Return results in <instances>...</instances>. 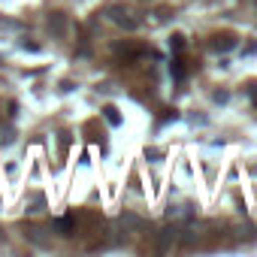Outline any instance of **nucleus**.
<instances>
[{"mask_svg":"<svg viewBox=\"0 0 257 257\" xmlns=\"http://www.w3.org/2000/svg\"><path fill=\"white\" fill-rule=\"evenodd\" d=\"M55 233L58 236H73L76 233V221L73 218H58L55 221Z\"/></svg>","mask_w":257,"mask_h":257,"instance_id":"nucleus-4","label":"nucleus"},{"mask_svg":"<svg viewBox=\"0 0 257 257\" xmlns=\"http://www.w3.org/2000/svg\"><path fill=\"white\" fill-rule=\"evenodd\" d=\"M25 206H28L25 212H31V215H37V212H43V209H46V197H40V194H37V197H34L31 203H25Z\"/></svg>","mask_w":257,"mask_h":257,"instance_id":"nucleus-6","label":"nucleus"},{"mask_svg":"<svg viewBox=\"0 0 257 257\" xmlns=\"http://www.w3.org/2000/svg\"><path fill=\"white\" fill-rule=\"evenodd\" d=\"M103 115H106V121H109L112 127H118V124H121V115H118V109H115V106H106V109H103Z\"/></svg>","mask_w":257,"mask_h":257,"instance_id":"nucleus-7","label":"nucleus"},{"mask_svg":"<svg viewBox=\"0 0 257 257\" xmlns=\"http://www.w3.org/2000/svg\"><path fill=\"white\" fill-rule=\"evenodd\" d=\"M233 46H236L233 37H215V40H212V49H215V52H230Z\"/></svg>","mask_w":257,"mask_h":257,"instance_id":"nucleus-5","label":"nucleus"},{"mask_svg":"<svg viewBox=\"0 0 257 257\" xmlns=\"http://www.w3.org/2000/svg\"><path fill=\"white\" fill-rule=\"evenodd\" d=\"M182 49H185V37L176 34V37H173V52H182Z\"/></svg>","mask_w":257,"mask_h":257,"instance_id":"nucleus-10","label":"nucleus"},{"mask_svg":"<svg viewBox=\"0 0 257 257\" xmlns=\"http://www.w3.org/2000/svg\"><path fill=\"white\" fill-rule=\"evenodd\" d=\"M146 4H155V0H146Z\"/></svg>","mask_w":257,"mask_h":257,"instance_id":"nucleus-11","label":"nucleus"},{"mask_svg":"<svg viewBox=\"0 0 257 257\" xmlns=\"http://www.w3.org/2000/svg\"><path fill=\"white\" fill-rule=\"evenodd\" d=\"M121 224H127V227H134V230H143L146 224L137 218V215H121Z\"/></svg>","mask_w":257,"mask_h":257,"instance_id":"nucleus-8","label":"nucleus"},{"mask_svg":"<svg viewBox=\"0 0 257 257\" xmlns=\"http://www.w3.org/2000/svg\"><path fill=\"white\" fill-rule=\"evenodd\" d=\"M49 31H52L55 37H64V31H67V16H64V13H52V16H49Z\"/></svg>","mask_w":257,"mask_h":257,"instance_id":"nucleus-2","label":"nucleus"},{"mask_svg":"<svg viewBox=\"0 0 257 257\" xmlns=\"http://www.w3.org/2000/svg\"><path fill=\"white\" fill-rule=\"evenodd\" d=\"M170 70H173V79H182V76H185V67H182V61H179V58L173 61V67H170Z\"/></svg>","mask_w":257,"mask_h":257,"instance_id":"nucleus-9","label":"nucleus"},{"mask_svg":"<svg viewBox=\"0 0 257 257\" xmlns=\"http://www.w3.org/2000/svg\"><path fill=\"white\" fill-rule=\"evenodd\" d=\"M106 16H109V22H115V25L124 28V31H137V28H140V19L127 10V7H121V4H112V7L106 10Z\"/></svg>","mask_w":257,"mask_h":257,"instance_id":"nucleus-1","label":"nucleus"},{"mask_svg":"<svg viewBox=\"0 0 257 257\" xmlns=\"http://www.w3.org/2000/svg\"><path fill=\"white\" fill-rule=\"evenodd\" d=\"M176 239H179V230H176V227H167V230H161V236H158V248L167 251Z\"/></svg>","mask_w":257,"mask_h":257,"instance_id":"nucleus-3","label":"nucleus"}]
</instances>
